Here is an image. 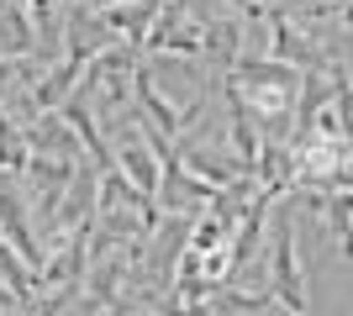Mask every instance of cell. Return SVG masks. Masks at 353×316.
Returning <instances> with one entry per match:
<instances>
[{"label":"cell","mask_w":353,"mask_h":316,"mask_svg":"<svg viewBox=\"0 0 353 316\" xmlns=\"http://www.w3.org/2000/svg\"><path fill=\"white\" fill-rule=\"evenodd\" d=\"M269 295L285 306L290 316H306V290H301V264H295V227L290 216H280V242H274V280H269Z\"/></svg>","instance_id":"1"},{"label":"cell","mask_w":353,"mask_h":316,"mask_svg":"<svg viewBox=\"0 0 353 316\" xmlns=\"http://www.w3.org/2000/svg\"><path fill=\"white\" fill-rule=\"evenodd\" d=\"M0 274H6V285L16 290V311H27V301H32V280H27V269L16 264V253L0 242Z\"/></svg>","instance_id":"3"},{"label":"cell","mask_w":353,"mask_h":316,"mask_svg":"<svg viewBox=\"0 0 353 316\" xmlns=\"http://www.w3.org/2000/svg\"><path fill=\"white\" fill-rule=\"evenodd\" d=\"M0 232H6V238H11L16 248H21V258H27V264H37V269H43V248L32 242L27 216H21V200H16L11 190H6V185H0Z\"/></svg>","instance_id":"2"}]
</instances>
